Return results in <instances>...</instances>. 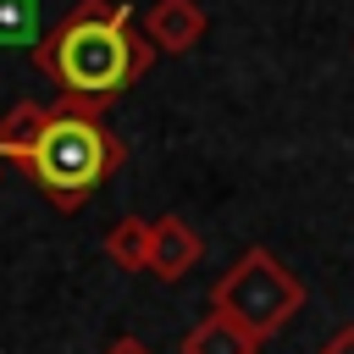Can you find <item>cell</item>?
Returning a JSON list of instances; mask_svg holds the SVG:
<instances>
[{"label": "cell", "instance_id": "cell-1", "mask_svg": "<svg viewBox=\"0 0 354 354\" xmlns=\"http://www.w3.org/2000/svg\"><path fill=\"white\" fill-rule=\"evenodd\" d=\"M0 155L39 183L55 210H83L100 183L127 166V144L105 127V111L61 94L55 105H11L0 116Z\"/></svg>", "mask_w": 354, "mask_h": 354}, {"label": "cell", "instance_id": "cell-2", "mask_svg": "<svg viewBox=\"0 0 354 354\" xmlns=\"http://www.w3.org/2000/svg\"><path fill=\"white\" fill-rule=\"evenodd\" d=\"M28 55L61 94L105 111L155 66L160 50L149 44V33L133 22L122 0H77L50 33H39Z\"/></svg>", "mask_w": 354, "mask_h": 354}, {"label": "cell", "instance_id": "cell-3", "mask_svg": "<svg viewBox=\"0 0 354 354\" xmlns=\"http://www.w3.org/2000/svg\"><path fill=\"white\" fill-rule=\"evenodd\" d=\"M210 310L232 315L238 326H249L260 343L277 337L299 310H304V282L271 254V249H243L210 288Z\"/></svg>", "mask_w": 354, "mask_h": 354}, {"label": "cell", "instance_id": "cell-4", "mask_svg": "<svg viewBox=\"0 0 354 354\" xmlns=\"http://www.w3.org/2000/svg\"><path fill=\"white\" fill-rule=\"evenodd\" d=\"M138 28L149 33V44H155L160 55H188V50H199L210 17H205L199 0H149Z\"/></svg>", "mask_w": 354, "mask_h": 354}, {"label": "cell", "instance_id": "cell-5", "mask_svg": "<svg viewBox=\"0 0 354 354\" xmlns=\"http://www.w3.org/2000/svg\"><path fill=\"white\" fill-rule=\"evenodd\" d=\"M199 254H205V243H199V232H194L183 216H160V221H155V254H149V271H155L160 282H183V277L199 266Z\"/></svg>", "mask_w": 354, "mask_h": 354}, {"label": "cell", "instance_id": "cell-6", "mask_svg": "<svg viewBox=\"0 0 354 354\" xmlns=\"http://www.w3.org/2000/svg\"><path fill=\"white\" fill-rule=\"evenodd\" d=\"M183 354H260V337L249 326H238L232 315L210 310L188 337H183Z\"/></svg>", "mask_w": 354, "mask_h": 354}, {"label": "cell", "instance_id": "cell-7", "mask_svg": "<svg viewBox=\"0 0 354 354\" xmlns=\"http://www.w3.org/2000/svg\"><path fill=\"white\" fill-rule=\"evenodd\" d=\"M105 254H111L122 271H149V254H155V221H144V216H122V221L105 232Z\"/></svg>", "mask_w": 354, "mask_h": 354}, {"label": "cell", "instance_id": "cell-8", "mask_svg": "<svg viewBox=\"0 0 354 354\" xmlns=\"http://www.w3.org/2000/svg\"><path fill=\"white\" fill-rule=\"evenodd\" d=\"M39 33V0H0V50H33Z\"/></svg>", "mask_w": 354, "mask_h": 354}, {"label": "cell", "instance_id": "cell-9", "mask_svg": "<svg viewBox=\"0 0 354 354\" xmlns=\"http://www.w3.org/2000/svg\"><path fill=\"white\" fill-rule=\"evenodd\" d=\"M321 354H354V326H337V332L321 343Z\"/></svg>", "mask_w": 354, "mask_h": 354}, {"label": "cell", "instance_id": "cell-10", "mask_svg": "<svg viewBox=\"0 0 354 354\" xmlns=\"http://www.w3.org/2000/svg\"><path fill=\"white\" fill-rule=\"evenodd\" d=\"M105 354H149V348H144V343H138V337H116V343H111V348H105Z\"/></svg>", "mask_w": 354, "mask_h": 354}, {"label": "cell", "instance_id": "cell-11", "mask_svg": "<svg viewBox=\"0 0 354 354\" xmlns=\"http://www.w3.org/2000/svg\"><path fill=\"white\" fill-rule=\"evenodd\" d=\"M0 183H6V155H0Z\"/></svg>", "mask_w": 354, "mask_h": 354}]
</instances>
